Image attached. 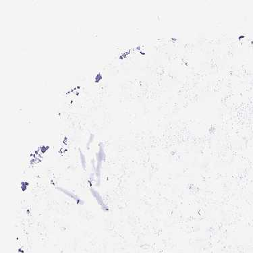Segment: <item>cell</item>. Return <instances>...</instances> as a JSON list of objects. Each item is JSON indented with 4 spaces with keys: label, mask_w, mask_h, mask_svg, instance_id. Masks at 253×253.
Returning a JSON list of instances; mask_svg holds the SVG:
<instances>
[{
    "label": "cell",
    "mask_w": 253,
    "mask_h": 253,
    "mask_svg": "<svg viewBox=\"0 0 253 253\" xmlns=\"http://www.w3.org/2000/svg\"><path fill=\"white\" fill-rule=\"evenodd\" d=\"M90 192H91L92 195L93 196L94 198L97 200L98 204L100 205V207H101V209H103V210H104L105 212L108 211H109V208L108 207V206H107V205H105V203H104V200H103L101 196L100 195V194L99 193L96 191V190H94V189H93L92 188H90Z\"/></svg>",
    "instance_id": "obj_1"
},
{
    "label": "cell",
    "mask_w": 253,
    "mask_h": 253,
    "mask_svg": "<svg viewBox=\"0 0 253 253\" xmlns=\"http://www.w3.org/2000/svg\"><path fill=\"white\" fill-rule=\"evenodd\" d=\"M58 191H60V192L64 193V195H66L67 196H68V197H70V198H72V199H74L77 203V204L80 205H83L85 204L84 200H82L81 199L79 198V197L77 195H75L74 193L70 192V191H68V190H66L62 187H58Z\"/></svg>",
    "instance_id": "obj_2"
},
{
    "label": "cell",
    "mask_w": 253,
    "mask_h": 253,
    "mask_svg": "<svg viewBox=\"0 0 253 253\" xmlns=\"http://www.w3.org/2000/svg\"><path fill=\"white\" fill-rule=\"evenodd\" d=\"M79 153H80V159L81 162V165L82 169L84 170H86V157L85 156L84 154L81 151V150L79 149Z\"/></svg>",
    "instance_id": "obj_3"
},
{
    "label": "cell",
    "mask_w": 253,
    "mask_h": 253,
    "mask_svg": "<svg viewBox=\"0 0 253 253\" xmlns=\"http://www.w3.org/2000/svg\"><path fill=\"white\" fill-rule=\"evenodd\" d=\"M93 138H94V135H93V134H91V135H90V136L89 140V143H88V144H87V147H89V146L90 143H92V142H93Z\"/></svg>",
    "instance_id": "obj_4"
}]
</instances>
